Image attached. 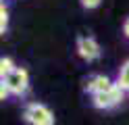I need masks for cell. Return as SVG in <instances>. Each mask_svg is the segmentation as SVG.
Masks as SVG:
<instances>
[{
  "label": "cell",
  "mask_w": 129,
  "mask_h": 125,
  "mask_svg": "<svg viewBox=\"0 0 129 125\" xmlns=\"http://www.w3.org/2000/svg\"><path fill=\"white\" fill-rule=\"evenodd\" d=\"M112 88H115V81H112L110 77H106V75H94V77H90L85 81V90L90 92L92 96L104 94V92H108Z\"/></svg>",
  "instance_id": "5"
},
{
  "label": "cell",
  "mask_w": 129,
  "mask_h": 125,
  "mask_svg": "<svg viewBox=\"0 0 129 125\" xmlns=\"http://www.w3.org/2000/svg\"><path fill=\"white\" fill-rule=\"evenodd\" d=\"M117 86L123 90V92H129V58L121 65V69H119V77H117Z\"/></svg>",
  "instance_id": "6"
},
{
  "label": "cell",
  "mask_w": 129,
  "mask_h": 125,
  "mask_svg": "<svg viewBox=\"0 0 129 125\" xmlns=\"http://www.w3.org/2000/svg\"><path fill=\"white\" fill-rule=\"evenodd\" d=\"M127 96H129V92H127Z\"/></svg>",
  "instance_id": "12"
},
{
  "label": "cell",
  "mask_w": 129,
  "mask_h": 125,
  "mask_svg": "<svg viewBox=\"0 0 129 125\" xmlns=\"http://www.w3.org/2000/svg\"><path fill=\"white\" fill-rule=\"evenodd\" d=\"M15 69H17V67H15L13 58H9V56H2V58H0V75H2V79L9 77Z\"/></svg>",
  "instance_id": "7"
},
{
  "label": "cell",
  "mask_w": 129,
  "mask_h": 125,
  "mask_svg": "<svg viewBox=\"0 0 129 125\" xmlns=\"http://www.w3.org/2000/svg\"><path fill=\"white\" fill-rule=\"evenodd\" d=\"M79 2H81L83 8H96V6L102 2V0H79Z\"/></svg>",
  "instance_id": "9"
},
{
  "label": "cell",
  "mask_w": 129,
  "mask_h": 125,
  "mask_svg": "<svg viewBox=\"0 0 129 125\" xmlns=\"http://www.w3.org/2000/svg\"><path fill=\"white\" fill-rule=\"evenodd\" d=\"M123 33H125V38H129V17H127L125 23H123Z\"/></svg>",
  "instance_id": "11"
},
{
  "label": "cell",
  "mask_w": 129,
  "mask_h": 125,
  "mask_svg": "<svg viewBox=\"0 0 129 125\" xmlns=\"http://www.w3.org/2000/svg\"><path fill=\"white\" fill-rule=\"evenodd\" d=\"M77 54L83 58V61L92 63L100 56V44L96 42V38L92 36H79L77 38Z\"/></svg>",
  "instance_id": "4"
},
{
  "label": "cell",
  "mask_w": 129,
  "mask_h": 125,
  "mask_svg": "<svg viewBox=\"0 0 129 125\" xmlns=\"http://www.w3.org/2000/svg\"><path fill=\"white\" fill-rule=\"evenodd\" d=\"M6 27H9V6L2 2L0 4V33H4Z\"/></svg>",
  "instance_id": "8"
},
{
  "label": "cell",
  "mask_w": 129,
  "mask_h": 125,
  "mask_svg": "<svg viewBox=\"0 0 129 125\" xmlns=\"http://www.w3.org/2000/svg\"><path fill=\"white\" fill-rule=\"evenodd\" d=\"M2 83H6V88L11 90L13 96H25L29 90V73L23 67H17L9 77L2 79Z\"/></svg>",
  "instance_id": "2"
},
{
  "label": "cell",
  "mask_w": 129,
  "mask_h": 125,
  "mask_svg": "<svg viewBox=\"0 0 129 125\" xmlns=\"http://www.w3.org/2000/svg\"><path fill=\"white\" fill-rule=\"evenodd\" d=\"M123 96H125V92L115 83V88H112V90L104 92V94H96V96H92V104H94L96 108H104V111H106V108H112V106L121 104Z\"/></svg>",
  "instance_id": "3"
},
{
  "label": "cell",
  "mask_w": 129,
  "mask_h": 125,
  "mask_svg": "<svg viewBox=\"0 0 129 125\" xmlns=\"http://www.w3.org/2000/svg\"><path fill=\"white\" fill-rule=\"evenodd\" d=\"M23 119L29 125H54V115L52 111L42 102H31L25 106Z\"/></svg>",
  "instance_id": "1"
},
{
  "label": "cell",
  "mask_w": 129,
  "mask_h": 125,
  "mask_svg": "<svg viewBox=\"0 0 129 125\" xmlns=\"http://www.w3.org/2000/svg\"><path fill=\"white\" fill-rule=\"evenodd\" d=\"M9 96H11V90L6 88V83H2V86H0V98H2V100H6Z\"/></svg>",
  "instance_id": "10"
}]
</instances>
